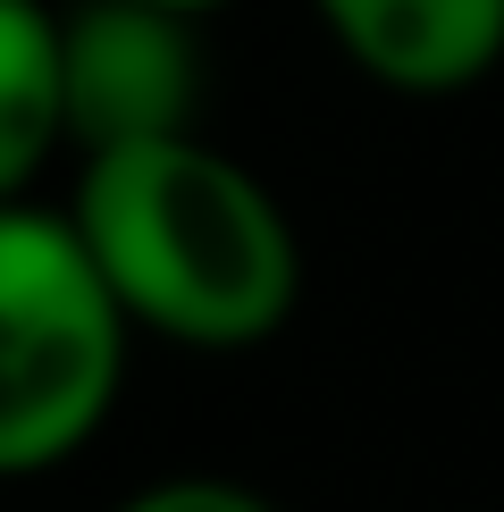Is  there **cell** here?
I'll return each instance as SVG.
<instances>
[{"label": "cell", "instance_id": "1", "mask_svg": "<svg viewBox=\"0 0 504 512\" xmlns=\"http://www.w3.org/2000/svg\"><path fill=\"white\" fill-rule=\"evenodd\" d=\"M68 227L118 294L126 328L185 353H252L303 303L286 202L202 135L84 152Z\"/></svg>", "mask_w": 504, "mask_h": 512}, {"label": "cell", "instance_id": "2", "mask_svg": "<svg viewBox=\"0 0 504 512\" xmlns=\"http://www.w3.org/2000/svg\"><path fill=\"white\" fill-rule=\"evenodd\" d=\"M126 328L68 210L0 202V479H42L110 429Z\"/></svg>", "mask_w": 504, "mask_h": 512}, {"label": "cell", "instance_id": "3", "mask_svg": "<svg viewBox=\"0 0 504 512\" xmlns=\"http://www.w3.org/2000/svg\"><path fill=\"white\" fill-rule=\"evenodd\" d=\"M59 101L76 152L194 135L202 110V51L194 17L160 0H84L59 17Z\"/></svg>", "mask_w": 504, "mask_h": 512}, {"label": "cell", "instance_id": "4", "mask_svg": "<svg viewBox=\"0 0 504 512\" xmlns=\"http://www.w3.org/2000/svg\"><path fill=\"white\" fill-rule=\"evenodd\" d=\"M336 51L404 101H446L496 76L504 0H311Z\"/></svg>", "mask_w": 504, "mask_h": 512}, {"label": "cell", "instance_id": "5", "mask_svg": "<svg viewBox=\"0 0 504 512\" xmlns=\"http://www.w3.org/2000/svg\"><path fill=\"white\" fill-rule=\"evenodd\" d=\"M59 143H68L59 17L42 0H0V202H26Z\"/></svg>", "mask_w": 504, "mask_h": 512}, {"label": "cell", "instance_id": "6", "mask_svg": "<svg viewBox=\"0 0 504 512\" xmlns=\"http://www.w3.org/2000/svg\"><path fill=\"white\" fill-rule=\"evenodd\" d=\"M110 512H278L261 496V487H244V479H219V471H177V479H152V487H135L126 504Z\"/></svg>", "mask_w": 504, "mask_h": 512}, {"label": "cell", "instance_id": "7", "mask_svg": "<svg viewBox=\"0 0 504 512\" xmlns=\"http://www.w3.org/2000/svg\"><path fill=\"white\" fill-rule=\"evenodd\" d=\"M160 9H177V17H202V9H227V0H160Z\"/></svg>", "mask_w": 504, "mask_h": 512}]
</instances>
